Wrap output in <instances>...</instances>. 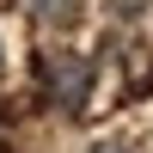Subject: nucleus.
<instances>
[{"instance_id": "nucleus-4", "label": "nucleus", "mask_w": 153, "mask_h": 153, "mask_svg": "<svg viewBox=\"0 0 153 153\" xmlns=\"http://www.w3.org/2000/svg\"><path fill=\"white\" fill-rule=\"evenodd\" d=\"M0 147H6V123H0Z\"/></svg>"}, {"instance_id": "nucleus-2", "label": "nucleus", "mask_w": 153, "mask_h": 153, "mask_svg": "<svg viewBox=\"0 0 153 153\" xmlns=\"http://www.w3.org/2000/svg\"><path fill=\"white\" fill-rule=\"evenodd\" d=\"M25 12H31L37 25H68L74 12H80V0H25Z\"/></svg>"}, {"instance_id": "nucleus-1", "label": "nucleus", "mask_w": 153, "mask_h": 153, "mask_svg": "<svg viewBox=\"0 0 153 153\" xmlns=\"http://www.w3.org/2000/svg\"><path fill=\"white\" fill-rule=\"evenodd\" d=\"M92 80H98V68H92V55H80V49H49L43 61H37V86H43V104H55V110H86V98H92Z\"/></svg>"}, {"instance_id": "nucleus-3", "label": "nucleus", "mask_w": 153, "mask_h": 153, "mask_svg": "<svg viewBox=\"0 0 153 153\" xmlns=\"http://www.w3.org/2000/svg\"><path fill=\"white\" fill-rule=\"evenodd\" d=\"M92 153H129V147H117V141H104V147H92Z\"/></svg>"}]
</instances>
